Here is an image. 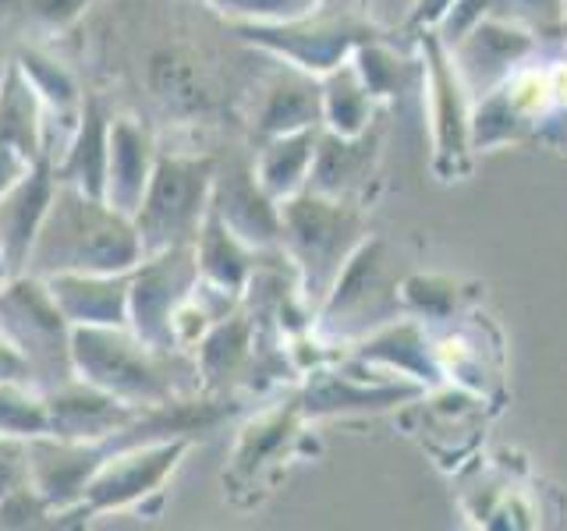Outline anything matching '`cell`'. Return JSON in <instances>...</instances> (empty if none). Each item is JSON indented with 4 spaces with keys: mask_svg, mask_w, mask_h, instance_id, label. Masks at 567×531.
I'll list each match as a JSON object with an SVG mask.
<instances>
[{
    "mask_svg": "<svg viewBox=\"0 0 567 531\" xmlns=\"http://www.w3.org/2000/svg\"><path fill=\"white\" fill-rule=\"evenodd\" d=\"M425 394V386L415 379H369L362 376V365L351 358H337L319 368L306 372V386L298 389V407L306 421L351 415V412H386L401 400H415Z\"/></svg>",
    "mask_w": 567,
    "mask_h": 531,
    "instance_id": "10",
    "label": "cell"
},
{
    "mask_svg": "<svg viewBox=\"0 0 567 531\" xmlns=\"http://www.w3.org/2000/svg\"><path fill=\"white\" fill-rule=\"evenodd\" d=\"M557 35L567 43V8H564V18H560V25H557Z\"/></svg>",
    "mask_w": 567,
    "mask_h": 531,
    "instance_id": "41",
    "label": "cell"
},
{
    "mask_svg": "<svg viewBox=\"0 0 567 531\" xmlns=\"http://www.w3.org/2000/svg\"><path fill=\"white\" fill-rule=\"evenodd\" d=\"M32 164L25 156H18L14 149H8V146H0V195H4L18 177H22L25 170H29Z\"/></svg>",
    "mask_w": 567,
    "mask_h": 531,
    "instance_id": "40",
    "label": "cell"
},
{
    "mask_svg": "<svg viewBox=\"0 0 567 531\" xmlns=\"http://www.w3.org/2000/svg\"><path fill=\"white\" fill-rule=\"evenodd\" d=\"M43 100L35 96L32 82L18 61H8L4 75H0V146L14 149L25 156L29 164L43 156H53L47 149V132H43Z\"/></svg>",
    "mask_w": 567,
    "mask_h": 531,
    "instance_id": "24",
    "label": "cell"
},
{
    "mask_svg": "<svg viewBox=\"0 0 567 531\" xmlns=\"http://www.w3.org/2000/svg\"><path fill=\"white\" fill-rule=\"evenodd\" d=\"M217 156L159 149L146 195L135 209L142 256L164 252L174 244H192L209 212Z\"/></svg>",
    "mask_w": 567,
    "mask_h": 531,
    "instance_id": "4",
    "label": "cell"
},
{
    "mask_svg": "<svg viewBox=\"0 0 567 531\" xmlns=\"http://www.w3.org/2000/svg\"><path fill=\"white\" fill-rule=\"evenodd\" d=\"M111 124H114V114L106 111L103 96L85 93L68 146L53 159V174H58L61 185H75L89 195H103L106 159H111Z\"/></svg>",
    "mask_w": 567,
    "mask_h": 531,
    "instance_id": "18",
    "label": "cell"
},
{
    "mask_svg": "<svg viewBox=\"0 0 567 531\" xmlns=\"http://www.w3.org/2000/svg\"><path fill=\"white\" fill-rule=\"evenodd\" d=\"M0 433L35 439L47 433L43 394L29 383H0Z\"/></svg>",
    "mask_w": 567,
    "mask_h": 531,
    "instance_id": "32",
    "label": "cell"
},
{
    "mask_svg": "<svg viewBox=\"0 0 567 531\" xmlns=\"http://www.w3.org/2000/svg\"><path fill=\"white\" fill-rule=\"evenodd\" d=\"M348 358L362 368H383V372H401V376L415 379L422 386L440 383V362H436V344L425 341L422 319H404V323L383 326L362 344H354Z\"/></svg>",
    "mask_w": 567,
    "mask_h": 531,
    "instance_id": "22",
    "label": "cell"
},
{
    "mask_svg": "<svg viewBox=\"0 0 567 531\" xmlns=\"http://www.w3.org/2000/svg\"><path fill=\"white\" fill-rule=\"evenodd\" d=\"M71 362L79 379L135 407H159L203 394L188 351H156L128 326H75Z\"/></svg>",
    "mask_w": 567,
    "mask_h": 531,
    "instance_id": "2",
    "label": "cell"
},
{
    "mask_svg": "<svg viewBox=\"0 0 567 531\" xmlns=\"http://www.w3.org/2000/svg\"><path fill=\"white\" fill-rule=\"evenodd\" d=\"M451 50H454V61L468 85L483 82V79L496 85L539 50V35L528 25L514 22V18L493 11Z\"/></svg>",
    "mask_w": 567,
    "mask_h": 531,
    "instance_id": "17",
    "label": "cell"
},
{
    "mask_svg": "<svg viewBox=\"0 0 567 531\" xmlns=\"http://www.w3.org/2000/svg\"><path fill=\"white\" fill-rule=\"evenodd\" d=\"M32 486V465H29V439L0 433V500L18 489Z\"/></svg>",
    "mask_w": 567,
    "mask_h": 531,
    "instance_id": "35",
    "label": "cell"
},
{
    "mask_svg": "<svg viewBox=\"0 0 567 531\" xmlns=\"http://www.w3.org/2000/svg\"><path fill=\"white\" fill-rule=\"evenodd\" d=\"M14 61L25 71V79L32 82L35 96L43 100V111L58 117L64 128H75L82 100H85V88L79 85V79L71 75L58 58H50V53L35 50V46L18 50Z\"/></svg>",
    "mask_w": 567,
    "mask_h": 531,
    "instance_id": "29",
    "label": "cell"
},
{
    "mask_svg": "<svg viewBox=\"0 0 567 531\" xmlns=\"http://www.w3.org/2000/svg\"><path fill=\"white\" fill-rule=\"evenodd\" d=\"M380 146H383V128L372 124L362 135H333L319 132L312 170H309V191L330 195V199H348V202H369V185L380 174Z\"/></svg>",
    "mask_w": 567,
    "mask_h": 531,
    "instance_id": "15",
    "label": "cell"
},
{
    "mask_svg": "<svg viewBox=\"0 0 567 531\" xmlns=\"http://www.w3.org/2000/svg\"><path fill=\"white\" fill-rule=\"evenodd\" d=\"M301 425H306V415H301L298 397L266 407L252 421H245L235 442L230 468L224 471V486H230V492L259 489L266 471L295 454Z\"/></svg>",
    "mask_w": 567,
    "mask_h": 531,
    "instance_id": "14",
    "label": "cell"
},
{
    "mask_svg": "<svg viewBox=\"0 0 567 531\" xmlns=\"http://www.w3.org/2000/svg\"><path fill=\"white\" fill-rule=\"evenodd\" d=\"M192 248H195V266H199L203 288L217 291L230 301H245L248 280H252L256 262H259L256 248H248L213 209L206 212Z\"/></svg>",
    "mask_w": 567,
    "mask_h": 531,
    "instance_id": "23",
    "label": "cell"
},
{
    "mask_svg": "<svg viewBox=\"0 0 567 531\" xmlns=\"http://www.w3.org/2000/svg\"><path fill=\"white\" fill-rule=\"evenodd\" d=\"M419 58H422V93L430 111L433 135V170L440 181H461L472 174V85L461 75L454 50L440 40L436 29L415 32Z\"/></svg>",
    "mask_w": 567,
    "mask_h": 531,
    "instance_id": "7",
    "label": "cell"
},
{
    "mask_svg": "<svg viewBox=\"0 0 567 531\" xmlns=\"http://www.w3.org/2000/svg\"><path fill=\"white\" fill-rule=\"evenodd\" d=\"M209 209L248 248H256V252H280V202L259 185L252 159H230V164L217 159Z\"/></svg>",
    "mask_w": 567,
    "mask_h": 531,
    "instance_id": "11",
    "label": "cell"
},
{
    "mask_svg": "<svg viewBox=\"0 0 567 531\" xmlns=\"http://www.w3.org/2000/svg\"><path fill=\"white\" fill-rule=\"evenodd\" d=\"M128 273H53L43 280L71 326H128Z\"/></svg>",
    "mask_w": 567,
    "mask_h": 531,
    "instance_id": "19",
    "label": "cell"
},
{
    "mask_svg": "<svg viewBox=\"0 0 567 531\" xmlns=\"http://www.w3.org/2000/svg\"><path fill=\"white\" fill-rule=\"evenodd\" d=\"M4 4H11L18 14L29 18L43 32H68L93 8V0H4Z\"/></svg>",
    "mask_w": 567,
    "mask_h": 531,
    "instance_id": "34",
    "label": "cell"
},
{
    "mask_svg": "<svg viewBox=\"0 0 567 531\" xmlns=\"http://www.w3.org/2000/svg\"><path fill=\"white\" fill-rule=\"evenodd\" d=\"M365 238L362 202L330 199L309 188L280 202V252L295 266L301 298L312 312L323 305L337 273Z\"/></svg>",
    "mask_w": 567,
    "mask_h": 531,
    "instance_id": "3",
    "label": "cell"
},
{
    "mask_svg": "<svg viewBox=\"0 0 567 531\" xmlns=\"http://www.w3.org/2000/svg\"><path fill=\"white\" fill-rule=\"evenodd\" d=\"M230 32L241 43L270 53L280 64L309 71V75H327V71L351 61L354 46L377 40V29L351 14H301L288 22H230Z\"/></svg>",
    "mask_w": 567,
    "mask_h": 531,
    "instance_id": "8",
    "label": "cell"
},
{
    "mask_svg": "<svg viewBox=\"0 0 567 531\" xmlns=\"http://www.w3.org/2000/svg\"><path fill=\"white\" fill-rule=\"evenodd\" d=\"M138 259L142 238L128 212L111 206L103 195L58 181L25 273H128Z\"/></svg>",
    "mask_w": 567,
    "mask_h": 531,
    "instance_id": "1",
    "label": "cell"
},
{
    "mask_svg": "<svg viewBox=\"0 0 567 531\" xmlns=\"http://www.w3.org/2000/svg\"><path fill=\"white\" fill-rule=\"evenodd\" d=\"M493 11H496V0H454V4L447 8V14H443L440 25H436L440 40L447 43V46L461 43Z\"/></svg>",
    "mask_w": 567,
    "mask_h": 531,
    "instance_id": "36",
    "label": "cell"
},
{
    "mask_svg": "<svg viewBox=\"0 0 567 531\" xmlns=\"http://www.w3.org/2000/svg\"><path fill=\"white\" fill-rule=\"evenodd\" d=\"M0 383H29V386H35L25 358L4 341V336H0Z\"/></svg>",
    "mask_w": 567,
    "mask_h": 531,
    "instance_id": "37",
    "label": "cell"
},
{
    "mask_svg": "<svg viewBox=\"0 0 567 531\" xmlns=\"http://www.w3.org/2000/svg\"><path fill=\"white\" fill-rule=\"evenodd\" d=\"M475 291H465V283L443 273H412L401 280V301L422 323H447L461 315Z\"/></svg>",
    "mask_w": 567,
    "mask_h": 531,
    "instance_id": "31",
    "label": "cell"
},
{
    "mask_svg": "<svg viewBox=\"0 0 567 531\" xmlns=\"http://www.w3.org/2000/svg\"><path fill=\"white\" fill-rule=\"evenodd\" d=\"M47 404V433L53 439L68 442H93L121 433L124 425H132L146 407L124 404L106 389L85 383V379H68L43 394Z\"/></svg>",
    "mask_w": 567,
    "mask_h": 531,
    "instance_id": "12",
    "label": "cell"
},
{
    "mask_svg": "<svg viewBox=\"0 0 567 531\" xmlns=\"http://www.w3.org/2000/svg\"><path fill=\"white\" fill-rule=\"evenodd\" d=\"M259 347V319L248 309H235L220 315L213 323L199 344L192 347L195 358V376H199V389L213 397H227V389L235 383H245L248 368H252Z\"/></svg>",
    "mask_w": 567,
    "mask_h": 531,
    "instance_id": "16",
    "label": "cell"
},
{
    "mask_svg": "<svg viewBox=\"0 0 567 531\" xmlns=\"http://www.w3.org/2000/svg\"><path fill=\"white\" fill-rule=\"evenodd\" d=\"M323 88V128L333 135H362L377 124V100L351 61L319 75Z\"/></svg>",
    "mask_w": 567,
    "mask_h": 531,
    "instance_id": "27",
    "label": "cell"
},
{
    "mask_svg": "<svg viewBox=\"0 0 567 531\" xmlns=\"http://www.w3.org/2000/svg\"><path fill=\"white\" fill-rule=\"evenodd\" d=\"M536 135V121H532L518 103L511 100L507 85H489L483 100L472 103V149L489 153L511 146V142H525Z\"/></svg>",
    "mask_w": 567,
    "mask_h": 531,
    "instance_id": "28",
    "label": "cell"
},
{
    "mask_svg": "<svg viewBox=\"0 0 567 531\" xmlns=\"http://www.w3.org/2000/svg\"><path fill=\"white\" fill-rule=\"evenodd\" d=\"M71 333L75 326L58 309L43 277H0V336L25 358L40 394L75 379Z\"/></svg>",
    "mask_w": 567,
    "mask_h": 531,
    "instance_id": "5",
    "label": "cell"
},
{
    "mask_svg": "<svg viewBox=\"0 0 567 531\" xmlns=\"http://www.w3.org/2000/svg\"><path fill=\"white\" fill-rule=\"evenodd\" d=\"M192 442H195L192 436H167V439H150L117 450L85 482L82 500L71 510L58 513V528H79L93 518H106V513L132 510V507L146 513L150 500H164V486L182 468Z\"/></svg>",
    "mask_w": 567,
    "mask_h": 531,
    "instance_id": "6",
    "label": "cell"
},
{
    "mask_svg": "<svg viewBox=\"0 0 567 531\" xmlns=\"http://www.w3.org/2000/svg\"><path fill=\"white\" fill-rule=\"evenodd\" d=\"M199 283L192 244L142 256L128 273V330L156 351H182L174 344V315Z\"/></svg>",
    "mask_w": 567,
    "mask_h": 531,
    "instance_id": "9",
    "label": "cell"
},
{
    "mask_svg": "<svg viewBox=\"0 0 567 531\" xmlns=\"http://www.w3.org/2000/svg\"><path fill=\"white\" fill-rule=\"evenodd\" d=\"M153 132L135 117H114L111 124V159H106V188L103 199L121 212L135 217V209L146 195V185L156 167Z\"/></svg>",
    "mask_w": 567,
    "mask_h": 531,
    "instance_id": "21",
    "label": "cell"
},
{
    "mask_svg": "<svg viewBox=\"0 0 567 531\" xmlns=\"http://www.w3.org/2000/svg\"><path fill=\"white\" fill-rule=\"evenodd\" d=\"M150 85H153L156 100L177 114L203 111L206 106L203 71L182 50H159L156 53V58L150 61Z\"/></svg>",
    "mask_w": 567,
    "mask_h": 531,
    "instance_id": "30",
    "label": "cell"
},
{
    "mask_svg": "<svg viewBox=\"0 0 567 531\" xmlns=\"http://www.w3.org/2000/svg\"><path fill=\"white\" fill-rule=\"evenodd\" d=\"M316 124H323V88H319V75L280 64L277 75L262 85V96L256 103V117H252L256 138L262 142L284 132L316 128Z\"/></svg>",
    "mask_w": 567,
    "mask_h": 531,
    "instance_id": "20",
    "label": "cell"
},
{
    "mask_svg": "<svg viewBox=\"0 0 567 531\" xmlns=\"http://www.w3.org/2000/svg\"><path fill=\"white\" fill-rule=\"evenodd\" d=\"M213 11H220L227 22H288L319 11L323 0H203Z\"/></svg>",
    "mask_w": 567,
    "mask_h": 531,
    "instance_id": "33",
    "label": "cell"
},
{
    "mask_svg": "<svg viewBox=\"0 0 567 531\" xmlns=\"http://www.w3.org/2000/svg\"><path fill=\"white\" fill-rule=\"evenodd\" d=\"M53 191H58L53 156H43L0 195V277L29 270V252L47 220Z\"/></svg>",
    "mask_w": 567,
    "mask_h": 531,
    "instance_id": "13",
    "label": "cell"
},
{
    "mask_svg": "<svg viewBox=\"0 0 567 531\" xmlns=\"http://www.w3.org/2000/svg\"><path fill=\"white\" fill-rule=\"evenodd\" d=\"M454 4V0H415V8L412 14H408V29H436L440 25V18L447 14V8Z\"/></svg>",
    "mask_w": 567,
    "mask_h": 531,
    "instance_id": "38",
    "label": "cell"
},
{
    "mask_svg": "<svg viewBox=\"0 0 567 531\" xmlns=\"http://www.w3.org/2000/svg\"><path fill=\"white\" fill-rule=\"evenodd\" d=\"M319 132H323V124H316V128L284 132V135L259 142V149L252 156V167H256L259 185L270 191L277 202L291 199V195H298L309 185Z\"/></svg>",
    "mask_w": 567,
    "mask_h": 531,
    "instance_id": "25",
    "label": "cell"
},
{
    "mask_svg": "<svg viewBox=\"0 0 567 531\" xmlns=\"http://www.w3.org/2000/svg\"><path fill=\"white\" fill-rule=\"evenodd\" d=\"M351 64L377 103L422 88V58L398 53V46L390 43L386 35H377V40H365L362 46H354Z\"/></svg>",
    "mask_w": 567,
    "mask_h": 531,
    "instance_id": "26",
    "label": "cell"
},
{
    "mask_svg": "<svg viewBox=\"0 0 567 531\" xmlns=\"http://www.w3.org/2000/svg\"><path fill=\"white\" fill-rule=\"evenodd\" d=\"M532 138H539V142H546V146H554V149H560V153H567V106H560V111H554L549 114L539 128H536V135Z\"/></svg>",
    "mask_w": 567,
    "mask_h": 531,
    "instance_id": "39",
    "label": "cell"
}]
</instances>
